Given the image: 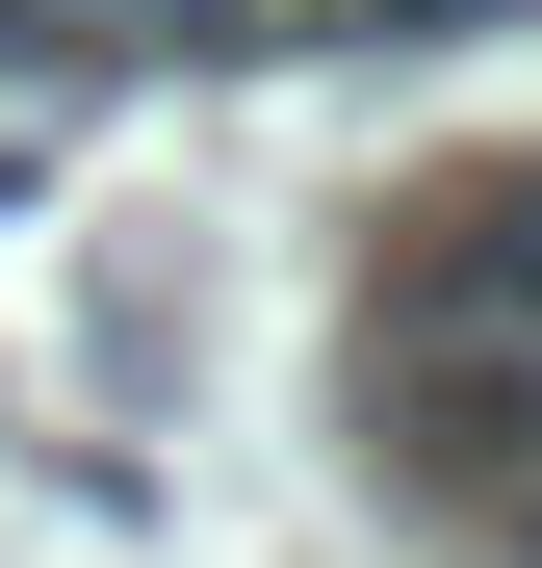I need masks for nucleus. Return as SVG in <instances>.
I'll use <instances>...</instances> for the list:
<instances>
[{"label":"nucleus","instance_id":"obj_2","mask_svg":"<svg viewBox=\"0 0 542 568\" xmlns=\"http://www.w3.org/2000/svg\"><path fill=\"white\" fill-rule=\"evenodd\" d=\"M78 27H104V52H285L310 0H78Z\"/></svg>","mask_w":542,"mask_h":568},{"label":"nucleus","instance_id":"obj_1","mask_svg":"<svg viewBox=\"0 0 542 568\" xmlns=\"http://www.w3.org/2000/svg\"><path fill=\"white\" fill-rule=\"evenodd\" d=\"M361 336H542V155L439 181V207L361 258Z\"/></svg>","mask_w":542,"mask_h":568},{"label":"nucleus","instance_id":"obj_4","mask_svg":"<svg viewBox=\"0 0 542 568\" xmlns=\"http://www.w3.org/2000/svg\"><path fill=\"white\" fill-rule=\"evenodd\" d=\"M52 27H78V0H0V52H52Z\"/></svg>","mask_w":542,"mask_h":568},{"label":"nucleus","instance_id":"obj_3","mask_svg":"<svg viewBox=\"0 0 542 568\" xmlns=\"http://www.w3.org/2000/svg\"><path fill=\"white\" fill-rule=\"evenodd\" d=\"M336 52H439V27H542V0H310Z\"/></svg>","mask_w":542,"mask_h":568}]
</instances>
